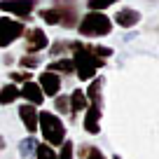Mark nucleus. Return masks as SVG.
I'll list each match as a JSON object with an SVG mask.
<instances>
[{
  "label": "nucleus",
  "instance_id": "1",
  "mask_svg": "<svg viewBox=\"0 0 159 159\" xmlns=\"http://www.w3.org/2000/svg\"><path fill=\"white\" fill-rule=\"evenodd\" d=\"M70 52H73V66H75V75H77L82 82H89V80L96 77L101 68L105 66V59H98V56L91 52L89 42H82V40H75L70 42Z\"/></svg>",
  "mask_w": 159,
  "mask_h": 159
},
{
  "label": "nucleus",
  "instance_id": "2",
  "mask_svg": "<svg viewBox=\"0 0 159 159\" xmlns=\"http://www.w3.org/2000/svg\"><path fill=\"white\" fill-rule=\"evenodd\" d=\"M103 77L89 80V87L84 89L87 96V108H84V131L91 136L101 134V115H103Z\"/></svg>",
  "mask_w": 159,
  "mask_h": 159
},
{
  "label": "nucleus",
  "instance_id": "3",
  "mask_svg": "<svg viewBox=\"0 0 159 159\" xmlns=\"http://www.w3.org/2000/svg\"><path fill=\"white\" fill-rule=\"evenodd\" d=\"M40 19L47 26L75 28L80 21V0H54L52 7L40 10Z\"/></svg>",
  "mask_w": 159,
  "mask_h": 159
},
{
  "label": "nucleus",
  "instance_id": "4",
  "mask_svg": "<svg viewBox=\"0 0 159 159\" xmlns=\"http://www.w3.org/2000/svg\"><path fill=\"white\" fill-rule=\"evenodd\" d=\"M38 131L42 134L45 143L52 145V148H59V145L66 140V124L61 122L59 115L49 112V110L38 112Z\"/></svg>",
  "mask_w": 159,
  "mask_h": 159
},
{
  "label": "nucleus",
  "instance_id": "5",
  "mask_svg": "<svg viewBox=\"0 0 159 159\" xmlns=\"http://www.w3.org/2000/svg\"><path fill=\"white\" fill-rule=\"evenodd\" d=\"M75 28L82 38H103L112 33V19L103 12H87L84 16H80Z\"/></svg>",
  "mask_w": 159,
  "mask_h": 159
},
{
  "label": "nucleus",
  "instance_id": "6",
  "mask_svg": "<svg viewBox=\"0 0 159 159\" xmlns=\"http://www.w3.org/2000/svg\"><path fill=\"white\" fill-rule=\"evenodd\" d=\"M24 30H26L24 21H16L12 16H0V49H5L14 40H19Z\"/></svg>",
  "mask_w": 159,
  "mask_h": 159
},
{
  "label": "nucleus",
  "instance_id": "7",
  "mask_svg": "<svg viewBox=\"0 0 159 159\" xmlns=\"http://www.w3.org/2000/svg\"><path fill=\"white\" fill-rule=\"evenodd\" d=\"M35 5H38V0H0V10L10 16H19V19H30Z\"/></svg>",
  "mask_w": 159,
  "mask_h": 159
},
{
  "label": "nucleus",
  "instance_id": "8",
  "mask_svg": "<svg viewBox=\"0 0 159 159\" xmlns=\"http://www.w3.org/2000/svg\"><path fill=\"white\" fill-rule=\"evenodd\" d=\"M21 38L26 40V54H40L42 49L49 47V40H47L45 30L38 28V26L35 28H26Z\"/></svg>",
  "mask_w": 159,
  "mask_h": 159
},
{
  "label": "nucleus",
  "instance_id": "9",
  "mask_svg": "<svg viewBox=\"0 0 159 159\" xmlns=\"http://www.w3.org/2000/svg\"><path fill=\"white\" fill-rule=\"evenodd\" d=\"M38 87L42 89V96H45V98H54L61 91V75L52 73V70H45L38 80Z\"/></svg>",
  "mask_w": 159,
  "mask_h": 159
},
{
  "label": "nucleus",
  "instance_id": "10",
  "mask_svg": "<svg viewBox=\"0 0 159 159\" xmlns=\"http://www.w3.org/2000/svg\"><path fill=\"white\" fill-rule=\"evenodd\" d=\"M19 98H24L26 103L35 105V108L45 103V96H42V89H40V87H38V82H33V80L24 82V87L19 89Z\"/></svg>",
  "mask_w": 159,
  "mask_h": 159
},
{
  "label": "nucleus",
  "instance_id": "11",
  "mask_svg": "<svg viewBox=\"0 0 159 159\" xmlns=\"http://www.w3.org/2000/svg\"><path fill=\"white\" fill-rule=\"evenodd\" d=\"M19 119H21V124L26 126L28 136L38 131V108H35V105L24 103V105L19 108Z\"/></svg>",
  "mask_w": 159,
  "mask_h": 159
},
{
  "label": "nucleus",
  "instance_id": "12",
  "mask_svg": "<svg viewBox=\"0 0 159 159\" xmlns=\"http://www.w3.org/2000/svg\"><path fill=\"white\" fill-rule=\"evenodd\" d=\"M115 24L122 26V28H134V26L140 24V12L134 10V7H122L115 14Z\"/></svg>",
  "mask_w": 159,
  "mask_h": 159
},
{
  "label": "nucleus",
  "instance_id": "13",
  "mask_svg": "<svg viewBox=\"0 0 159 159\" xmlns=\"http://www.w3.org/2000/svg\"><path fill=\"white\" fill-rule=\"evenodd\" d=\"M84 108H87L84 89H73V94L68 96V115L70 117H77L80 112H84Z\"/></svg>",
  "mask_w": 159,
  "mask_h": 159
},
{
  "label": "nucleus",
  "instance_id": "14",
  "mask_svg": "<svg viewBox=\"0 0 159 159\" xmlns=\"http://www.w3.org/2000/svg\"><path fill=\"white\" fill-rule=\"evenodd\" d=\"M35 150H38V140L33 136H26L19 140V157L21 159H35Z\"/></svg>",
  "mask_w": 159,
  "mask_h": 159
},
{
  "label": "nucleus",
  "instance_id": "15",
  "mask_svg": "<svg viewBox=\"0 0 159 159\" xmlns=\"http://www.w3.org/2000/svg\"><path fill=\"white\" fill-rule=\"evenodd\" d=\"M47 70H52L56 75H70L75 73V66H73V59H54L47 66Z\"/></svg>",
  "mask_w": 159,
  "mask_h": 159
},
{
  "label": "nucleus",
  "instance_id": "16",
  "mask_svg": "<svg viewBox=\"0 0 159 159\" xmlns=\"http://www.w3.org/2000/svg\"><path fill=\"white\" fill-rule=\"evenodd\" d=\"M19 98V87L16 84H5L2 89H0V105H10V103H14V101Z\"/></svg>",
  "mask_w": 159,
  "mask_h": 159
},
{
  "label": "nucleus",
  "instance_id": "17",
  "mask_svg": "<svg viewBox=\"0 0 159 159\" xmlns=\"http://www.w3.org/2000/svg\"><path fill=\"white\" fill-rule=\"evenodd\" d=\"M77 154H80L82 159H108V157H105V154L101 152L98 148H96V145H82Z\"/></svg>",
  "mask_w": 159,
  "mask_h": 159
},
{
  "label": "nucleus",
  "instance_id": "18",
  "mask_svg": "<svg viewBox=\"0 0 159 159\" xmlns=\"http://www.w3.org/2000/svg\"><path fill=\"white\" fill-rule=\"evenodd\" d=\"M35 159H59L56 157V150L47 143H38V150H35Z\"/></svg>",
  "mask_w": 159,
  "mask_h": 159
},
{
  "label": "nucleus",
  "instance_id": "19",
  "mask_svg": "<svg viewBox=\"0 0 159 159\" xmlns=\"http://www.w3.org/2000/svg\"><path fill=\"white\" fill-rule=\"evenodd\" d=\"M59 148H61V150L56 152V157H59V159H75V143H73V140L66 138Z\"/></svg>",
  "mask_w": 159,
  "mask_h": 159
},
{
  "label": "nucleus",
  "instance_id": "20",
  "mask_svg": "<svg viewBox=\"0 0 159 159\" xmlns=\"http://www.w3.org/2000/svg\"><path fill=\"white\" fill-rule=\"evenodd\" d=\"M115 2H119V0H87L84 5L89 7V12H103L108 7H112Z\"/></svg>",
  "mask_w": 159,
  "mask_h": 159
},
{
  "label": "nucleus",
  "instance_id": "21",
  "mask_svg": "<svg viewBox=\"0 0 159 159\" xmlns=\"http://www.w3.org/2000/svg\"><path fill=\"white\" fill-rule=\"evenodd\" d=\"M40 63H42V59H38L35 54H30V56L26 54L24 59H19V66H21L24 70H33V68H38Z\"/></svg>",
  "mask_w": 159,
  "mask_h": 159
},
{
  "label": "nucleus",
  "instance_id": "22",
  "mask_svg": "<svg viewBox=\"0 0 159 159\" xmlns=\"http://www.w3.org/2000/svg\"><path fill=\"white\" fill-rule=\"evenodd\" d=\"M33 77V75H30V70H14V73H10V82L12 84H24V82H28V80Z\"/></svg>",
  "mask_w": 159,
  "mask_h": 159
},
{
  "label": "nucleus",
  "instance_id": "23",
  "mask_svg": "<svg viewBox=\"0 0 159 159\" xmlns=\"http://www.w3.org/2000/svg\"><path fill=\"white\" fill-rule=\"evenodd\" d=\"M54 110L59 115H68V96H54Z\"/></svg>",
  "mask_w": 159,
  "mask_h": 159
},
{
  "label": "nucleus",
  "instance_id": "24",
  "mask_svg": "<svg viewBox=\"0 0 159 159\" xmlns=\"http://www.w3.org/2000/svg\"><path fill=\"white\" fill-rule=\"evenodd\" d=\"M66 49H70V42H66V40H61V42H54V45L49 47V56H59L61 52H66Z\"/></svg>",
  "mask_w": 159,
  "mask_h": 159
},
{
  "label": "nucleus",
  "instance_id": "25",
  "mask_svg": "<svg viewBox=\"0 0 159 159\" xmlns=\"http://www.w3.org/2000/svg\"><path fill=\"white\" fill-rule=\"evenodd\" d=\"M2 63H7V66L14 63V56H12V54H5V56H2Z\"/></svg>",
  "mask_w": 159,
  "mask_h": 159
},
{
  "label": "nucleus",
  "instance_id": "26",
  "mask_svg": "<svg viewBox=\"0 0 159 159\" xmlns=\"http://www.w3.org/2000/svg\"><path fill=\"white\" fill-rule=\"evenodd\" d=\"M0 150H5V138L0 136Z\"/></svg>",
  "mask_w": 159,
  "mask_h": 159
},
{
  "label": "nucleus",
  "instance_id": "27",
  "mask_svg": "<svg viewBox=\"0 0 159 159\" xmlns=\"http://www.w3.org/2000/svg\"><path fill=\"white\" fill-rule=\"evenodd\" d=\"M112 159H122V157H119V154H115V157H112Z\"/></svg>",
  "mask_w": 159,
  "mask_h": 159
}]
</instances>
